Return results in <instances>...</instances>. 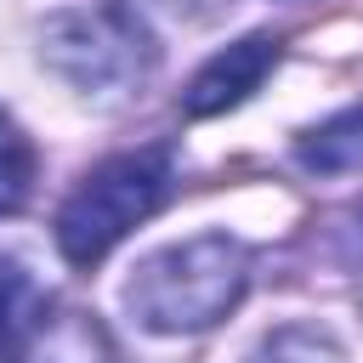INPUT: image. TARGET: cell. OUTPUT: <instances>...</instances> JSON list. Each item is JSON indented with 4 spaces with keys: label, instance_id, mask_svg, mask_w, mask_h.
Instances as JSON below:
<instances>
[{
    "label": "cell",
    "instance_id": "6da1fadb",
    "mask_svg": "<svg viewBox=\"0 0 363 363\" xmlns=\"http://www.w3.org/2000/svg\"><path fill=\"white\" fill-rule=\"evenodd\" d=\"M250 289V244L233 233H193L136 261L125 306L147 335H199L238 312Z\"/></svg>",
    "mask_w": 363,
    "mask_h": 363
},
{
    "label": "cell",
    "instance_id": "7a4b0ae2",
    "mask_svg": "<svg viewBox=\"0 0 363 363\" xmlns=\"http://www.w3.org/2000/svg\"><path fill=\"white\" fill-rule=\"evenodd\" d=\"M176 187V153L164 142L130 147V153H108L102 164H91L74 193L57 210V250L74 267H96L119 238H130L147 216L164 210Z\"/></svg>",
    "mask_w": 363,
    "mask_h": 363
},
{
    "label": "cell",
    "instance_id": "3957f363",
    "mask_svg": "<svg viewBox=\"0 0 363 363\" xmlns=\"http://www.w3.org/2000/svg\"><path fill=\"white\" fill-rule=\"evenodd\" d=\"M40 57L57 79H68L74 91H85L96 102L136 96L159 68V45L125 0H96V6L57 11L40 28Z\"/></svg>",
    "mask_w": 363,
    "mask_h": 363
},
{
    "label": "cell",
    "instance_id": "277c9868",
    "mask_svg": "<svg viewBox=\"0 0 363 363\" xmlns=\"http://www.w3.org/2000/svg\"><path fill=\"white\" fill-rule=\"evenodd\" d=\"M278 57H284V40H278V34H244V40H233L227 51H216V57L187 79L182 113H187V119H210V113L238 108L250 91H261V79L278 68Z\"/></svg>",
    "mask_w": 363,
    "mask_h": 363
},
{
    "label": "cell",
    "instance_id": "5b68a950",
    "mask_svg": "<svg viewBox=\"0 0 363 363\" xmlns=\"http://www.w3.org/2000/svg\"><path fill=\"white\" fill-rule=\"evenodd\" d=\"M0 363H113V340L96 323V312L45 301V312L23 329L17 346L0 352Z\"/></svg>",
    "mask_w": 363,
    "mask_h": 363
},
{
    "label": "cell",
    "instance_id": "8992f818",
    "mask_svg": "<svg viewBox=\"0 0 363 363\" xmlns=\"http://www.w3.org/2000/svg\"><path fill=\"white\" fill-rule=\"evenodd\" d=\"M295 164L312 170V176H346V170H363V102L318 119L312 130L295 136Z\"/></svg>",
    "mask_w": 363,
    "mask_h": 363
},
{
    "label": "cell",
    "instance_id": "52a82bcc",
    "mask_svg": "<svg viewBox=\"0 0 363 363\" xmlns=\"http://www.w3.org/2000/svg\"><path fill=\"white\" fill-rule=\"evenodd\" d=\"M34 170H40L34 142H28L23 125L0 108V216H17V210L28 204V193H34Z\"/></svg>",
    "mask_w": 363,
    "mask_h": 363
},
{
    "label": "cell",
    "instance_id": "ba28073f",
    "mask_svg": "<svg viewBox=\"0 0 363 363\" xmlns=\"http://www.w3.org/2000/svg\"><path fill=\"white\" fill-rule=\"evenodd\" d=\"M45 301H51V295L23 272V261L0 255V352L23 340V329L45 312Z\"/></svg>",
    "mask_w": 363,
    "mask_h": 363
},
{
    "label": "cell",
    "instance_id": "9c48e42d",
    "mask_svg": "<svg viewBox=\"0 0 363 363\" xmlns=\"http://www.w3.org/2000/svg\"><path fill=\"white\" fill-rule=\"evenodd\" d=\"M250 363H335V346L318 329H278L261 340V352Z\"/></svg>",
    "mask_w": 363,
    "mask_h": 363
}]
</instances>
